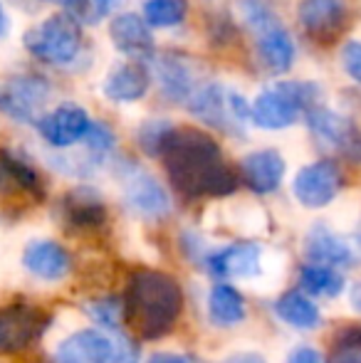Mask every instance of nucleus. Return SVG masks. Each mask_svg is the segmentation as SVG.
Instances as JSON below:
<instances>
[{
  "label": "nucleus",
  "instance_id": "obj_1",
  "mask_svg": "<svg viewBox=\"0 0 361 363\" xmlns=\"http://www.w3.org/2000/svg\"><path fill=\"white\" fill-rule=\"evenodd\" d=\"M159 156L176 191L186 198H221L238 188V176L223 161L218 141L201 129L171 126Z\"/></svg>",
  "mask_w": 361,
  "mask_h": 363
},
{
  "label": "nucleus",
  "instance_id": "obj_2",
  "mask_svg": "<svg viewBox=\"0 0 361 363\" xmlns=\"http://www.w3.org/2000/svg\"><path fill=\"white\" fill-rule=\"evenodd\" d=\"M183 311L181 284L159 269H136L124 294V321L141 339H159L176 326Z\"/></svg>",
  "mask_w": 361,
  "mask_h": 363
},
{
  "label": "nucleus",
  "instance_id": "obj_3",
  "mask_svg": "<svg viewBox=\"0 0 361 363\" xmlns=\"http://www.w3.org/2000/svg\"><path fill=\"white\" fill-rule=\"evenodd\" d=\"M317 99L319 89L312 82H279L277 86L257 94L250 106V119L267 131L289 129L297 124L299 114H307L317 106Z\"/></svg>",
  "mask_w": 361,
  "mask_h": 363
},
{
  "label": "nucleus",
  "instance_id": "obj_4",
  "mask_svg": "<svg viewBox=\"0 0 361 363\" xmlns=\"http://www.w3.org/2000/svg\"><path fill=\"white\" fill-rule=\"evenodd\" d=\"M25 48L33 57L48 65H67L77 57L82 48L79 23L70 13H57L45 18L35 28H30L23 38Z\"/></svg>",
  "mask_w": 361,
  "mask_h": 363
},
{
  "label": "nucleus",
  "instance_id": "obj_5",
  "mask_svg": "<svg viewBox=\"0 0 361 363\" xmlns=\"http://www.w3.org/2000/svg\"><path fill=\"white\" fill-rule=\"evenodd\" d=\"M252 28L257 30V55H260L262 65L270 69L272 74H284L294 62V40L270 10L252 8L250 18Z\"/></svg>",
  "mask_w": 361,
  "mask_h": 363
},
{
  "label": "nucleus",
  "instance_id": "obj_6",
  "mask_svg": "<svg viewBox=\"0 0 361 363\" xmlns=\"http://www.w3.org/2000/svg\"><path fill=\"white\" fill-rule=\"evenodd\" d=\"M50 316L30 304H13L0 311V354H15L45 334Z\"/></svg>",
  "mask_w": 361,
  "mask_h": 363
},
{
  "label": "nucleus",
  "instance_id": "obj_7",
  "mask_svg": "<svg viewBox=\"0 0 361 363\" xmlns=\"http://www.w3.org/2000/svg\"><path fill=\"white\" fill-rule=\"evenodd\" d=\"M50 96V86L40 77L20 74L0 82V111L15 121H35Z\"/></svg>",
  "mask_w": 361,
  "mask_h": 363
},
{
  "label": "nucleus",
  "instance_id": "obj_8",
  "mask_svg": "<svg viewBox=\"0 0 361 363\" xmlns=\"http://www.w3.org/2000/svg\"><path fill=\"white\" fill-rule=\"evenodd\" d=\"M307 124L309 131L319 141L332 146L334 151H339L349 161L361 163V131L354 126L352 119L337 114V111L314 106V109L307 111Z\"/></svg>",
  "mask_w": 361,
  "mask_h": 363
},
{
  "label": "nucleus",
  "instance_id": "obj_9",
  "mask_svg": "<svg viewBox=\"0 0 361 363\" xmlns=\"http://www.w3.org/2000/svg\"><path fill=\"white\" fill-rule=\"evenodd\" d=\"M342 188V171L334 161H314L294 176L292 193L304 208H324Z\"/></svg>",
  "mask_w": 361,
  "mask_h": 363
},
{
  "label": "nucleus",
  "instance_id": "obj_10",
  "mask_svg": "<svg viewBox=\"0 0 361 363\" xmlns=\"http://www.w3.org/2000/svg\"><path fill=\"white\" fill-rule=\"evenodd\" d=\"M297 18L309 38L319 45H332L347 28L349 10L344 0H302Z\"/></svg>",
  "mask_w": 361,
  "mask_h": 363
},
{
  "label": "nucleus",
  "instance_id": "obj_11",
  "mask_svg": "<svg viewBox=\"0 0 361 363\" xmlns=\"http://www.w3.org/2000/svg\"><path fill=\"white\" fill-rule=\"evenodd\" d=\"M91 126L89 114L77 104H62L38 119V131L50 146L67 148L87 136Z\"/></svg>",
  "mask_w": 361,
  "mask_h": 363
},
{
  "label": "nucleus",
  "instance_id": "obj_12",
  "mask_svg": "<svg viewBox=\"0 0 361 363\" xmlns=\"http://www.w3.org/2000/svg\"><path fill=\"white\" fill-rule=\"evenodd\" d=\"M116 339L96 329L67 336L55 351V363H114Z\"/></svg>",
  "mask_w": 361,
  "mask_h": 363
},
{
  "label": "nucleus",
  "instance_id": "obj_13",
  "mask_svg": "<svg viewBox=\"0 0 361 363\" xmlns=\"http://www.w3.org/2000/svg\"><path fill=\"white\" fill-rule=\"evenodd\" d=\"M240 178L252 193H272L279 188L284 178V158L274 148H262V151L248 153L240 161Z\"/></svg>",
  "mask_w": 361,
  "mask_h": 363
},
{
  "label": "nucleus",
  "instance_id": "obj_14",
  "mask_svg": "<svg viewBox=\"0 0 361 363\" xmlns=\"http://www.w3.org/2000/svg\"><path fill=\"white\" fill-rule=\"evenodd\" d=\"M23 264L33 277L45 279V282H57L70 272L72 257L55 240H35L25 247Z\"/></svg>",
  "mask_w": 361,
  "mask_h": 363
},
{
  "label": "nucleus",
  "instance_id": "obj_15",
  "mask_svg": "<svg viewBox=\"0 0 361 363\" xmlns=\"http://www.w3.org/2000/svg\"><path fill=\"white\" fill-rule=\"evenodd\" d=\"M126 201L144 218H166L171 211V201L154 176L144 171H134L126 176Z\"/></svg>",
  "mask_w": 361,
  "mask_h": 363
},
{
  "label": "nucleus",
  "instance_id": "obj_16",
  "mask_svg": "<svg viewBox=\"0 0 361 363\" xmlns=\"http://www.w3.org/2000/svg\"><path fill=\"white\" fill-rule=\"evenodd\" d=\"M109 38L114 48L131 57H149L154 52V38H151L149 23L134 13H121L111 20Z\"/></svg>",
  "mask_w": 361,
  "mask_h": 363
},
{
  "label": "nucleus",
  "instance_id": "obj_17",
  "mask_svg": "<svg viewBox=\"0 0 361 363\" xmlns=\"http://www.w3.org/2000/svg\"><path fill=\"white\" fill-rule=\"evenodd\" d=\"M211 272L221 277H235L248 279L260 272V247L255 242H238L218 250L216 255L208 257Z\"/></svg>",
  "mask_w": 361,
  "mask_h": 363
},
{
  "label": "nucleus",
  "instance_id": "obj_18",
  "mask_svg": "<svg viewBox=\"0 0 361 363\" xmlns=\"http://www.w3.org/2000/svg\"><path fill=\"white\" fill-rule=\"evenodd\" d=\"M304 250L307 257L314 264H327V267H347L354 262V250L344 238L332 233L324 225L309 230L307 240H304Z\"/></svg>",
  "mask_w": 361,
  "mask_h": 363
},
{
  "label": "nucleus",
  "instance_id": "obj_19",
  "mask_svg": "<svg viewBox=\"0 0 361 363\" xmlns=\"http://www.w3.org/2000/svg\"><path fill=\"white\" fill-rule=\"evenodd\" d=\"M151 77L144 65L126 62L119 65L104 82V96L111 101H136L149 91Z\"/></svg>",
  "mask_w": 361,
  "mask_h": 363
},
{
  "label": "nucleus",
  "instance_id": "obj_20",
  "mask_svg": "<svg viewBox=\"0 0 361 363\" xmlns=\"http://www.w3.org/2000/svg\"><path fill=\"white\" fill-rule=\"evenodd\" d=\"M188 109L193 116L211 126H228V116H233L228 94L216 84H208L188 96Z\"/></svg>",
  "mask_w": 361,
  "mask_h": 363
},
{
  "label": "nucleus",
  "instance_id": "obj_21",
  "mask_svg": "<svg viewBox=\"0 0 361 363\" xmlns=\"http://www.w3.org/2000/svg\"><path fill=\"white\" fill-rule=\"evenodd\" d=\"M65 216L74 228H99L104 223V203L99 201L96 193H91L89 188H77L65 198Z\"/></svg>",
  "mask_w": 361,
  "mask_h": 363
},
{
  "label": "nucleus",
  "instance_id": "obj_22",
  "mask_svg": "<svg viewBox=\"0 0 361 363\" xmlns=\"http://www.w3.org/2000/svg\"><path fill=\"white\" fill-rule=\"evenodd\" d=\"M208 314H211L213 324L235 326L245 319V301L231 284H218L208 296Z\"/></svg>",
  "mask_w": 361,
  "mask_h": 363
},
{
  "label": "nucleus",
  "instance_id": "obj_23",
  "mask_svg": "<svg viewBox=\"0 0 361 363\" xmlns=\"http://www.w3.org/2000/svg\"><path fill=\"white\" fill-rule=\"evenodd\" d=\"M274 314L284 321V324L294 326V329H314L319 324V309L302 294V291H287L277 299L274 304Z\"/></svg>",
  "mask_w": 361,
  "mask_h": 363
},
{
  "label": "nucleus",
  "instance_id": "obj_24",
  "mask_svg": "<svg viewBox=\"0 0 361 363\" xmlns=\"http://www.w3.org/2000/svg\"><path fill=\"white\" fill-rule=\"evenodd\" d=\"M159 79L161 89L174 101H186L193 94V77L181 57L176 55H164L159 60Z\"/></svg>",
  "mask_w": 361,
  "mask_h": 363
},
{
  "label": "nucleus",
  "instance_id": "obj_25",
  "mask_svg": "<svg viewBox=\"0 0 361 363\" xmlns=\"http://www.w3.org/2000/svg\"><path fill=\"white\" fill-rule=\"evenodd\" d=\"M299 284L314 296H339L344 291V277L327 264H307L299 269Z\"/></svg>",
  "mask_w": 361,
  "mask_h": 363
},
{
  "label": "nucleus",
  "instance_id": "obj_26",
  "mask_svg": "<svg viewBox=\"0 0 361 363\" xmlns=\"http://www.w3.org/2000/svg\"><path fill=\"white\" fill-rule=\"evenodd\" d=\"M186 18V0H146L144 20L151 28H176Z\"/></svg>",
  "mask_w": 361,
  "mask_h": 363
},
{
  "label": "nucleus",
  "instance_id": "obj_27",
  "mask_svg": "<svg viewBox=\"0 0 361 363\" xmlns=\"http://www.w3.org/2000/svg\"><path fill=\"white\" fill-rule=\"evenodd\" d=\"M62 3H65V13L72 15L77 23L96 25L101 18H106L116 5L124 3V0H62Z\"/></svg>",
  "mask_w": 361,
  "mask_h": 363
},
{
  "label": "nucleus",
  "instance_id": "obj_28",
  "mask_svg": "<svg viewBox=\"0 0 361 363\" xmlns=\"http://www.w3.org/2000/svg\"><path fill=\"white\" fill-rule=\"evenodd\" d=\"M84 309L99 326H104L109 331H119L121 319H124V301L114 299V296H104V299L87 301Z\"/></svg>",
  "mask_w": 361,
  "mask_h": 363
},
{
  "label": "nucleus",
  "instance_id": "obj_29",
  "mask_svg": "<svg viewBox=\"0 0 361 363\" xmlns=\"http://www.w3.org/2000/svg\"><path fill=\"white\" fill-rule=\"evenodd\" d=\"M329 363H361V326H354L339 336Z\"/></svg>",
  "mask_w": 361,
  "mask_h": 363
},
{
  "label": "nucleus",
  "instance_id": "obj_30",
  "mask_svg": "<svg viewBox=\"0 0 361 363\" xmlns=\"http://www.w3.org/2000/svg\"><path fill=\"white\" fill-rule=\"evenodd\" d=\"M169 129L171 126L164 124V121H151V124H146L144 129L139 131V144L144 146L149 153H159V148H161V144H164Z\"/></svg>",
  "mask_w": 361,
  "mask_h": 363
},
{
  "label": "nucleus",
  "instance_id": "obj_31",
  "mask_svg": "<svg viewBox=\"0 0 361 363\" xmlns=\"http://www.w3.org/2000/svg\"><path fill=\"white\" fill-rule=\"evenodd\" d=\"M342 67L344 72L361 84V40H352L342 50Z\"/></svg>",
  "mask_w": 361,
  "mask_h": 363
},
{
  "label": "nucleus",
  "instance_id": "obj_32",
  "mask_svg": "<svg viewBox=\"0 0 361 363\" xmlns=\"http://www.w3.org/2000/svg\"><path fill=\"white\" fill-rule=\"evenodd\" d=\"M84 139H87L91 151H96V153H106L111 146H114V134H111L106 124H94V121H91Z\"/></svg>",
  "mask_w": 361,
  "mask_h": 363
},
{
  "label": "nucleus",
  "instance_id": "obj_33",
  "mask_svg": "<svg viewBox=\"0 0 361 363\" xmlns=\"http://www.w3.org/2000/svg\"><path fill=\"white\" fill-rule=\"evenodd\" d=\"M287 363H324V359L312 346H297V349H292V354L287 356Z\"/></svg>",
  "mask_w": 361,
  "mask_h": 363
},
{
  "label": "nucleus",
  "instance_id": "obj_34",
  "mask_svg": "<svg viewBox=\"0 0 361 363\" xmlns=\"http://www.w3.org/2000/svg\"><path fill=\"white\" fill-rule=\"evenodd\" d=\"M223 363H265L260 354H252V351H243V354H233L228 356Z\"/></svg>",
  "mask_w": 361,
  "mask_h": 363
},
{
  "label": "nucleus",
  "instance_id": "obj_35",
  "mask_svg": "<svg viewBox=\"0 0 361 363\" xmlns=\"http://www.w3.org/2000/svg\"><path fill=\"white\" fill-rule=\"evenodd\" d=\"M146 363H191L181 354H154Z\"/></svg>",
  "mask_w": 361,
  "mask_h": 363
},
{
  "label": "nucleus",
  "instance_id": "obj_36",
  "mask_svg": "<svg viewBox=\"0 0 361 363\" xmlns=\"http://www.w3.org/2000/svg\"><path fill=\"white\" fill-rule=\"evenodd\" d=\"M352 304L361 311V287H359V284H357V287H354V291H352Z\"/></svg>",
  "mask_w": 361,
  "mask_h": 363
},
{
  "label": "nucleus",
  "instance_id": "obj_37",
  "mask_svg": "<svg viewBox=\"0 0 361 363\" xmlns=\"http://www.w3.org/2000/svg\"><path fill=\"white\" fill-rule=\"evenodd\" d=\"M5 30H8V18H5L3 5H0V38H3V35H5Z\"/></svg>",
  "mask_w": 361,
  "mask_h": 363
}]
</instances>
